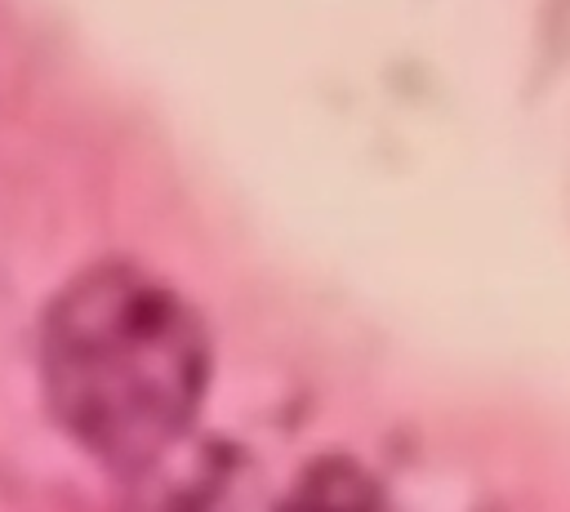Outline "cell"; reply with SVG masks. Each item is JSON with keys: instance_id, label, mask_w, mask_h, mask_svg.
Returning a JSON list of instances; mask_svg holds the SVG:
<instances>
[{"instance_id": "obj_2", "label": "cell", "mask_w": 570, "mask_h": 512, "mask_svg": "<svg viewBox=\"0 0 570 512\" xmlns=\"http://www.w3.org/2000/svg\"><path fill=\"white\" fill-rule=\"evenodd\" d=\"M281 512H379V494L352 463H316Z\"/></svg>"}, {"instance_id": "obj_1", "label": "cell", "mask_w": 570, "mask_h": 512, "mask_svg": "<svg viewBox=\"0 0 570 512\" xmlns=\"http://www.w3.org/2000/svg\"><path fill=\"white\" fill-rule=\"evenodd\" d=\"M40 374L53 419L85 454L111 472H147L200 410L209 338L165 280L111 263L49 307Z\"/></svg>"}]
</instances>
